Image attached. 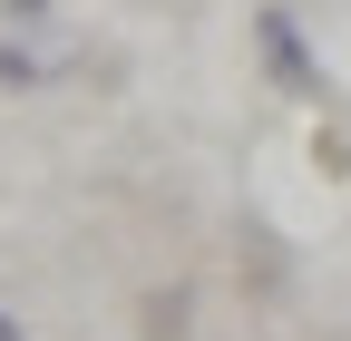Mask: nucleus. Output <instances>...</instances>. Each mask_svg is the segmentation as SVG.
Masks as SVG:
<instances>
[{
    "label": "nucleus",
    "mask_w": 351,
    "mask_h": 341,
    "mask_svg": "<svg viewBox=\"0 0 351 341\" xmlns=\"http://www.w3.org/2000/svg\"><path fill=\"white\" fill-rule=\"evenodd\" d=\"M254 39H263V68H274L293 98H322V68L302 59V29H293V10H254Z\"/></svg>",
    "instance_id": "1"
},
{
    "label": "nucleus",
    "mask_w": 351,
    "mask_h": 341,
    "mask_svg": "<svg viewBox=\"0 0 351 341\" xmlns=\"http://www.w3.org/2000/svg\"><path fill=\"white\" fill-rule=\"evenodd\" d=\"M186 303H195L186 283H166V292H147V331H156V341H176V331H186Z\"/></svg>",
    "instance_id": "2"
},
{
    "label": "nucleus",
    "mask_w": 351,
    "mask_h": 341,
    "mask_svg": "<svg viewBox=\"0 0 351 341\" xmlns=\"http://www.w3.org/2000/svg\"><path fill=\"white\" fill-rule=\"evenodd\" d=\"M0 88H39V59L10 49V39H0Z\"/></svg>",
    "instance_id": "3"
},
{
    "label": "nucleus",
    "mask_w": 351,
    "mask_h": 341,
    "mask_svg": "<svg viewBox=\"0 0 351 341\" xmlns=\"http://www.w3.org/2000/svg\"><path fill=\"white\" fill-rule=\"evenodd\" d=\"M0 20H10V29H39V20H49V0H0Z\"/></svg>",
    "instance_id": "4"
},
{
    "label": "nucleus",
    "mask_w": 351,
    "mask_h": 341,
    "mask_svg": "<svg viewBox=\"0 0 351 341\" xmlns=\"http://www.w3.org/2000/svg\"><path fill=\"white\" fill-rule=\"evenodd\" d=\"M0 341H29V331H20V312H0Z\"/></svg>",
    "instance_id": "5"
}]
</instances>
